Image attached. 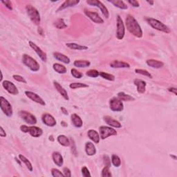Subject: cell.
Masks as SVG:
<instances>
[{
    "mask_svg": "<svg viewBox=\"0 0 177 177\" xmlns=\"http://www.w3.org/2000/svg\"><path fill=\"white\" fill-rule=\"evenodd\" d=\"M111 163L114 166L118 168V167L121 166V160L118 156L116 155V154H113L111 156Z\"/></svg>",
    "mask_w": 177,
    "mask_h": 177,
    "instance_id": "obj_36",
    "label": "cell"
},
{
    "mask_svg": "<svg viewBox=\"0 0 177 177\" xmlns=\"http://www.w3.org/2000/svg\"><path fill=\"white\" fill-rule=\"evenodd\" d=\"M22 62L25 66L30 69V70L33 72L38 71L40 68L38 62L27 54H24L22 56Z\"/></svg>",
    "mask_w": 177,
    "mask_h": 177,
    "instance_id": "obj_3",
    "label": "cell"
},
{
    "mask_svg": "<svg viewBox=\"0 0 177 177\" xmlns=\"http://www.w3.org/2000/svg\"><path fill=\"white\" fill-rule=\"evenodd\" d=\"M19 158L20 159V161L22 162H23V163L25 164V165L26 166V168H28L29 171H31V172L33 171V165H32L31 163L29 161L28 158H26V157H25L24 155H22V154H19Z\"/></svg>",
    "mask_w": 177,
    "mask_h": 177,
    "instance_id": "obj_34",
    "label": "cell"
},
{
    "mask_svg": "<svg viewBox=\"0 0 177 177\" xmlns=\"http://www.w3.org/2000/svg\"><path fill=\"white\" fill-rule=\"evenodd\" d=\"M87 135L91 140L94 142L95 143H98L100 142V135L99 134L96 130L94 129H90L87 132Z\"/></svg>",
    "mask_w": 177,
    "mask_h": 177,
    "instance_id": "obj_26",
    "label": "cell"
},
{
    "mask_svg": "<svg viewBox=\"0 0 177 177\" xmlns=\"http://www.w3.org/2000/svg\"><path fill=\"white\" fill-rule=\"evenodd\" d=\"M63 174H64V176H68V177L71 176V170L68 168H63Z\"/></svg>",
    "mask_w": 177,
    "mask_h": 177,
    "instance_id": "obj_48",
    "label": "cell"
},
{
    "mask_svg": "<svg viewBox=\"0 0 177 177\" xmlns=\"http://www.w3.org/2000/svg\"><path fill=\"white\" fill-rule=\"evenodd\" d=\"M99 132L100 135V138L105 139L111 136L117 135V131L114 128H110V127L107 126H101L99 128Z\"/></svg>",
    "mask_w": 177,
    "mask_h": 177,
    "instance_id": "obj_7",
    "label": "cell"
},
{
    "mask_svg": "<svg viewBox=\"0 0 177 177\" xmlns=\"http://www.w3.org/2000/svg\"><path fill=\"white\" fill-rule=\"evenodd\" d=\"M54 25L56 26L57 29H63L67 27V25L64 23V21L63 19H58L55 22Z\"/></svg>",
    "mask_w": 177,
    "mask_h": 177,
    "instance_id": "obj_35",
    "label": "cell"
},
{
    "mask_svg": "<svg viewBox=\"0 0 177 177\" xmlns=\"http://www.w3.org/2000/svg\"><path fill=\"white\" fill-rule=\"evenodd\" d=\"M82 174H83V176L84 177H88L91 176L87 167H83V168H82Z\"/></svg>",
    "mask_w": 177,
    "mask_h": 177,
    "instance_id": "obj_45",
    "label": "cell"
},
{
    "mask_svg": "<svg viewBox=\"0 0 177 177\" xmlns=\"http://www.w3.org/2000/svg\"><path fill=\"white\" fill-rule=\"evenodd\" d=\"M85 151L88 156H94L96 153V148L91 142H87L85 145Z\"/></svg>",
    "mask_w": 177,
    "mask_h": 177,
    "instance_id": "obj_25",
    "label": "cell"
},
{
    "mask_svg": "<svg viewBox=\"0 0 177 177\" xmlns=\"http://www.w3.org/2000/svg\"><path fill=\"white\" fill-rule=\"evenodd\" d=\"M168 91L169 92H172V93H173L174 95H175V96H176V95H177L176 87H169V88H168Z\"/></svg>",
    "mask_w": 177,
    "mask_h": 177,
    "instance_id": "obj_51",
    "label": "cell"
},
{
    "mask_svg": "<svg viewBox=\"0 0 177 177\" xmlns=\"http://www.w3.org/2000/svg\"><path fill=\"white\" fill-rule=\"evenodd\" d=\"M53 56L58 60L63 62L64 64H69L70 63V59L65 55L62 54L61 53H58V52H55L53 53Z\"/></svg>",
    "mask_w": 177,
    "mask_h": 177,
    "instance_id": "obj_27",
    "label": "cell"
},
{
    "mask_svg": "<svg viewBox=\"0 0 177 177\" xmlns=\"http://www.w3.org/2000/svg\"><path fill=\"white\" fill-rule=\"evenodd\" d=\"M26 11L31 20L36 25H39L40 24L41 18L39 11L31 5H27L26 6Z\"/></svg>",
    "mask_w": 177,
    "mask_h": 177,
    "instance_id": "obj_4",
    "label": "cell"
},
{
    "mask_svg": "<svg viewBox=\"0 0 177 177\" xmlns=\"http://www.w3.org/2000/svg\"><path fill=\"white\" fill-rule=\"evenodd\" d=\"M52 158H53L54 163L56 164L57 166L61 167L63 165L64 163L63 157H62L61 154L58 152V151H54L53 154H52Z\"/></svg>",
    "mask_w": 177,
    "mask_h": 177,
    "instance_id": "obj_20",
    "label": "cell"
},
{
    "mask_svg": "<svg viewBox=\"0 0 177 177\" xmlns=\"http://www.w3.org/2000/svg\"><path fill=\"white\" fill-rule=\"evenodd\" d=\"M110 66L112 68L115 69H125V68H129L130 65L129 64L123 61H119V60H114L110 63Z\"/></svg>",
    "mask_w": 177,
    "mask_h": 177,
    "instance_id": "obj_23",
    "label": "cell"
},
{
    "mask_svg": "<svg viewBox=\"0 0 177 177\" xmlns=\"http://www.w3.org/2000/svg\"><path fill=\"white\" fill-rule=\"evenodd\" d=\"M103 160H104V163L105 164V166H108L110 168L111 166V161L110 159H109V156H107V155L104 156H103Z\"/></svg>",
    "mask_w": 177,
    "mask_h": 177,
    "instance_id": "obj_47",
    "label": "cell"
},
{
    "mask_svg": "<svg viewBox=\"0 0 177 177\" xmlns=\"http://www.w3.org/2000/svg\"><path fill=\"white\" fill-rule=\"evenodd\" d=\"M53 85L54 87L56 88V89L58 91V93L61 95V96L63 97V98L66 100H69V97L68 96V93L65 89L63 88V87H62L60 85V84L58 83V82L54 81L53 82Z\"/></svg>",
    "mask_w": 177,
    "mask_h": 177,
    "instance_id": "obj_17",
    "label": "cell"
},
{
    "mask_svg": "<svg viewBox=\"0 0 177 177\" xmlns=\"http://www.w3.org/2000/svg\"><path fill=\"white\" fill-rule=\"evenodd\" d=\"M2 3L4 4L5 6H6V7L7 9H9V10H11V11H12V3H11V1H9V0H6V1H2Z\"/></svg>",
    "mask_w": 177,
    "mask_h": 177,
    "instance_id": "obj_46",
    "label": "cell"
},
{
    "mask_svg": "<svg viewBox=\"0 0 177 177\" xmlns=\"http://www.w3.org/2000/svg\"><path fill=\"white\" fill-rule=\"evenodd\" d=\"M69 87L72 89H76L80 88H85V87H89V85L81 83H73L69 84Z\"/></svg>",
    "mask_w": 177,
    "mask_h": 177,
    "instance_id": "obj_38",
    "label": "cell"
},
{
    "mask_svg": "<svg viewBox=\"0 0 177 177\" xmlns=\"http://www.w3.org/2000/svg\"><path fill=\"white\" fill-rule=\"evenodd\" d=\"M145 20L148 22V23L152 27L153 29L157 30V31L163 32L165 33H170V29L168 28V26H166L163 22L158 20V19L151 18V17H146Z\"/></svg>",
    "mask_w": 177,
    "mask_h": 177,
    "instance_id": "obj_2",
    "label": "cell"
},
{
    "mask_svg": "<svg viewBox=\"0 0 177 177\" xmlns=\"http://www.w3.org/2000/svg\"><path fill=\"white\" fill-rule=\"evenodd\" d=\"M25 94H26V96L28 97L29 99H31V100L36 102V103H38L42 106L46 105V103L44 102V100L42 99L41 97L39 96V95L34 93V92H32L30 91H25Z\"/></svg>",
    "mask_w": 177,
    "mask_h": 177,
    "instance_id": "obj_14",
    "label": "cell"
},
{
    "mask_svg": "<svg viewBox=\"0 0 177 177\" xmlns=\"http://www.w3.org/2000/svg\"><path fill=\"white\" fill-rule=\"evenodd\" d=\"M66 46L71 49L78 50V51H83V50L88 49V47L87 46L80 45V44H78L76 43H66Z\"/></svg>",
    "mask_w": 177,
    "mask_h": 177,
    "instance_id": "obj_31",
    "label": "cell"
},
{
    "mask_svg": "<svg viewBox=\"0 0 177 177\" xmlns=\"http://www.w3.org/2000/svg\"><path fill=\"white\" fill-rule=\"evenodd\" d=\"M87 3L89 5L93 6H96L100 9V11L103 13V15L106 17V18H109V13L108 11V9H107V7L102 3L101 2L98 1V0H87Z\"/></svg>",
    "mask_w": 177,
    "mask_h": 177,
    "instance_id": "obj_10",
    "label": "cell"
},
{
    "mask_svg": "<svg viewBox=\"0 0 177 177\" xmlns=\"http://www.w3.org/2000/svg\"><path fill=\"white\" fill-rule=\"evenodd\" d=\"M19 116H20V118L24 120V121L26 122V123H28L29 124H36L37 123V119L36 118V116L33 114H31L29 112L22 110L19 112Z\"/></svg>",
    "mask_w": 177,
    "mask_h": 177,
    "instance_id": "obj_8",
    "label": "cell"
},
{
    "mask_svg": "<svg viewBox=\"0 0 177 177\" xmlns=\"http://www.w3.org/2000/svg\"><path fill=\"white\" fill-rule=\"evenodd\" d=\"M20 130L24 133H29L30 135L35 138H38L43 134L42 129L36 126L28 127L26 125H22L20 127Z\"/></svg>",
    "mask_w": 177,
    "mask_h": 177,
    "instance_id": "obj_5",
    "label": "cell"
},
{
    "mask_svg": "<svg viewBox=\"0 0 177 177\" xmlns=\"http://www.w3.org/2000/svg\"><path fill=\"white\" fill-rule=\"evenodd\" d=\"M51 174H52V176H54V177L64 176L63 173L61 172L60 171L58 170V169H56V168L51 169Z\"/></svg>",
    "mask_w": 177,
    "mask_h": 177,
    "instance_id": "obj_43",
    "label": "cell"
},
{
    "mask_svg": "<svg viewBox=\"0 0 177 177\" xmlns=\"http://www.w3.org/2000/svg\"><path fill=\"white\" fill-rule=\"evenodd\" d=\"M84 14L89 17V19H91V21H93L96 24H103L104 20L102 17L99 15L98 12H91L87 11V9H84Z\"/></svg>",
    "mask_w": 177,
    "mask_h": 177,
    "instance_id": "obj_12",
    "label": "cell"
},
{
    "mask_svg": "<svg viewBox=\"0 0 177 177\" xmlns=\"http://www.w3.org/2000/svg\"><path fill=\"white\" fill-rule=\"evenodd\" d=\"M134 83L137 87V91L139 94H144L146 90V83L143 80L136 79L134 80Z\"/></svg>",
    "mask_w": 177,
    "mask_h": 177,
    "instance_id": "obj_19",
    "label": "cell"
},
{
    "mask_svg": "<svg viewBox=\"0 0 177 177\" xmlns=\"http://www.w3.org/2000/svg\"><path fill=\"white\" fill-rule=\"evenodd\" d=\"M42 121L44 124H46L48 127H51V128L56 126V124H57L56 119L50 114H43L42 117Z\"/></svg>",
    "mask_w": 177,
    "mask_h": 177,
    "instance_id": "obj_16",
    "label": "cell"
},
{
    "mask_svg": "<svg viewBox=\"0 0 177 177\" xmlns=\"http://www.w3.org/2000/svg\"><path fill=\"white\" fill-rule=\"evenodd\" d=\"M80 3L79 0H67L62 4L59 7L58 9V11H62V10L69 8V7H73L74 6H76L77 4Z\"/></svg>",
    "mask_w": 177,
    "mask_h": 177,
    "instance_id": "obj_21",
    "label": "cell"
},
{
    "mask_svg": "<svg viewBox=\"0 0 177 177\" xmlns=\"http://www.w3.org/2000/svg\"><path fill=\"white\" fill-rule=\"evenodd\" d=\"M71 73L72 76H73L75 78L80 79V78H81L82 77H83V74L81 72L78 71L76 69H72L71 70Z\"/></svg>",
    "mask_w": 177,
    "mask_h": 177,
    "instance_id": "obj_42",
    "label": "cell"
},
{
    "mask_svg": "<svg viewBox=\"0 0 177 177\" xmlns=\"http://www.w3.org/2000/svg\"><path fill=\"white\" fill-rule=\"evenodd\" d=\"M57 139H58V143L60 144L61 145L64 146V147L70 146V145H71L70 140H69V139L67 138L66 136L60 135Z\"/></svg>",
    "mask_w": 177,
    "mask_h": 177,
    "instance_id": "obj_29",
    "label": "cell"
},
{
    "mask_svg": "<svg viewBox=\"0 0 177 177\" xmlns=\"http://www.w3.org/2000/svg\"><path fill=\"white\" fill-rule=\"evenodd\" d=\"M101 176L103 177H111L112 176V174L111 173L110 170H109V167L105 166L102 170Z\"/></svg>",
    "mask_w": 177,
    "mask_h": 177,
    "instance_id": "obj_41",
    "label": "cell"
},
{
    "mask_svg": "<svg viewBox=\"0 0 177 177\" xmlns=\"http://www.w3.org/2000/svg\"><path fill=\"white\" fill-rule=\"evenodd\" d=\"M147 2H148V4H151V5H153L154 4V2L153 1H147Z\"/></svg>",
    "mask_w": 177,
    "mask_h": 177,
    "instance_id": "obj_53",
    "label": "cell"
},
{
    "mask_svg": "<svg viewBox=\"0 0 177 177\" xmlns=\"http://www.w3.org/2000/svg\"><path fill=\"white\" fill-rule=\"evenodd\" d=\"M62 125H64V126H67V124H64V121L62 122Z\"/></svg>",
    "mask_w": 177,
    "mask_h": 177,
    "instance_id": "obj_54",
    "label": "cell"
},
{
    "mask_svg": "<svg viewBox=\"0 0 177 177\" xmlns=\"http://www.w3.org/2000/svg\"><path fill=\"white\" fill-rule=\"evenodd\" d=\"M109 108L113 111H122L124 109L123 102L118 98H112L109 100Z\"/></svg>",
    "mask_w": 177,
    "mask_h": 177,
    "instance_id": "obj_9",
    "label": "cell"
},
{
    "mask_svg": "<svg viewBox=\"0 0 177 177\" xmlns=\"http://www.w3.org/2000/svg\"><path fill=\"white\" fill-rule=\"evenodd\" d=\"M100 76L103 78L107 80H109V81L115 80V76H114V75L110 74V73H105V72L101 71V72H100Z\"/></svg>",
    "mask_w": 177,
    "mask_h": 177,
    "instance_id": "obj_37",
    "label": "cell"
},
{
    "mask_svg": "<svg viewBox=\"0 0 177 177\" xmlns=\"http://www.w3.org/2000/svg\"><path fill=\"white\" fill-rule=\"evenodd\" d=\"M135 72L136 73L143 75V76L148 77V78H152V76H151V74L147 70H145V69H135Z\"/></svg>",
    "mask_w": 177,
    "mask_h": 177,
    "instance_id": "obj_39",
    "label": "cell"
},
{
    "mask_svg": "<svg viewBox=\"0 0 177 177\" xmlns=\"http://www.w3.org/2000/svg\"><path fill=\"white\" fill-rule=\"evenodd\" d=\"M29 46L34 50V51L36 52V53L37 54V56L39 57V58H40L43 62H46L47 56L46 53H44V52L42 51V50L39 48V47L37 46L36 44H35L34 42H33L32 41H29Z\"/></svg>",
    "mask_w": 177,
    "mask_h": 177,
    "instance_id": "obj_15",
    "label": "cell"
},
{
    "mask_svg": "<svg viewBox=\"0 0 177 177\" xmlns=\"http://www.w3.org/2000/svg\"><path fill=\"white\" fill-rule=\"evenodd\" d=\"M146 64H148L149 66H150L151 68L154 69H161V67H163L164 65L163 62L154 59L148 60L146 61Z\"/></svg>",
    "mask_w": 177,
    "mask_h": 177,
    "instance_id": "obj_24",
    "label": "cell"
},
{
    "mask_svg": "<svg viewBox=\"0 0 177 177\" xmlns=\"http://www.w3.org/2000/svg\"><path fill=\"white\" fill-rule=\"evenodd\" d=\"M53 68L56 72L60 74H64L66 73L67 69L65 66L59 63H55L53 65Z\"/></svg>",
    "mask_w": 177,
    "mask_h": 177,
    "instance_id": "obj_30",
    "label": "cell"
},
{
    "mask_svg": "<svg viewBox=\"0 0 177 177\" xmlns=\"http://www.w3.org/2000/svg\"><path fill=\"white\" fill-rule=\"evenodd\" d=\"M0 136L1 137H6V131L4 130V129L2 127H0Z\"/></svg>",
    "mask_w": 177,
    "mask_h": 177,
    "instance_id": "obj_50",
    "label": "cell"
},
{
    "mask_svg": "<svg viewBox=\"0 0 177 177\" xmlns=\"http://www.w3.org/2000/svg\"><path fill=\"white\" fill-rule=\"evenodd\" d=\"M171 156H172V157H173V158H174V159H176V156H174V155H173V154H172V155H171Z\"/></svg>",
    "mask_w": 177,
    "mask_h": 177,
    "instance_id": "obj_55",
    "label": "cell"
},
{
    "mask_svg": "<svg viewBox=\"0 0 177 177\" xmlns=\"http://www.w3.org/2000/svg\"><path fill=\"white\" fill-rule=\"evenodd\" d=\"M71 120L72 123H73V125L77 128H82V126L83 125V122L82 121L80 117L78 114H72L71 116Z\"/></svg>",
    "mask_w": 177,
    "mask_h": 177,
    "instance_id": "obj_22",
    "label": "cell"
},
{
    "mask_svg": "<svg viewBox=\"0 0 177 177\" xmlns=\"http://www.w3.org/2000/svg\"><path fill=\"white\" fill-rule=\"evenodd\" d=\"M12 78H13L15 80L19 82V83H25V84L26 83V80L24 79V77L19 76V75H13Z\"/></svg>",
    "mask_w": 177,
    "mask_h": 177,
    "instance_id": "obj_44",
    "label": "cell"
},
{
    "mask_svg": "<svg viewBox=\"0 0 177 177\" xmlns=\"http://www.w3.org/2000/svg\"><path fill=\"white\" fill-rule=\"evenodd\" d=\"M108 2H110L112 4H114V6L120 9L126 10L128 9V6H127V4L123 1H121V0H111V1Z\"/></svg>",
    "mask_w": 177,
    "mask_h": 177,
    "instance_id": "obj_28",
    "label": "cell"
},
{
    "mask_svg": "<svg viewBox=\"0 0 177 177\" xmlns=\"http://www.w3.org/2000/svg\"><path fill=\"white\" fill-rule=\"evenodd\" d=\"M125 25L129 33L138 38L143 37V31L138 22L131 15H128L125 19Z\"/></svg>",
    "mask_w": 177,
    "mask_h": 177,
    "instance_id": "obj_1",
    "label": "cell"
},
{
    "mask_svg": "<svg viewBox=\"0 0 177 177\" xmlns=\"http://www.w3.org/2000/svg\"><path fill=\"white\" fill-rule=\"evenodd\" d=\"M118 98L121 101H133L135 100V98H133V97L128 94H124V92H119L118 94Z\"/></svg>",
    "mask_w": 177,
    "mask_h": 177,
    "instance_id": "obj_33",
    "label": "cell"
},
{
    "mask_svg": "<svg viewBox=\"0 0 177 177\" xmlns=\"http://www.w3.org/2000/svg\"><path fill=\"white\" fill-rule=\"evenodd\" d=\"M61 111L62 113H63L64 114H65V115H68V111H67L66 109L64 108V107H61Z\"/></svg>",
    "mask_w": 177,
    "mask_h": 177,
    "instance_id": "obj_52",
    "label": "cell"
},
{
    "mask_svg": "<svg viewBox=\"0 0 177 177\" xmlns=\"http://www.w3.org/2000/svg\"><path fill=\"white\" fill-rule=\"evenodd\" d=\"M86 74L87 76L91 77V78H97L100 76V72L96 69H91V70L87 71Z\"/></svg>",
    "mask_w": 177,
    "mask_h": 177,
    "instance_id": "obj_40",
    "label": "cell"
},
{
    "mask_svg": "<svg viewBox=\"0 0 177 177\" xmlns=\"http://www.w3.org/2000/svg\"><path fill=\"white\" fill-rule=\"evenodd\" d=\"M74 66L78 68H86L90 66L91 62L88 60H76L74 62Z\"/></svg>",
    "mask_w": 177,
    "mask_h": 177,
    "instance_id": "obj_32",
    "label": "cell"
},
{
    "mask_svg": "<svg viewBox=\"0 0 177 177\" xmlns=\"http://www.w3.org/2000/svg\"><path fill=\"white\" fill-rule=\"evenodd\" d=\"M104 121L106 122V123L109 125L110 127H112V128H122V124H121L120 122H118L116 120L114 119L111 117L109 116H106L104 117Z\"/></svg>",
    "mask_w": 177,
    "mask_h": 177,
    "instance_id": "obj_18",
    "label": "cell"
},
{
    "mask_svg": "<svg viewBox=\"0 0 177 177\" xmlns=\"http://www.w3.org/2000/svg\"><path fill=\"white\" fill-rule=\"evenodd\" d=\"M128 3L129 4H131L132 6H134V7H136V8H138V7L140 6V4H139L138 3V2H137V1H134V0H133V1H128Z\"/></svg>",
    "mask_w": 177,
    "mask_h": 177,
    "instance_id": "obj_49",
    "label": "cell"
},
{
    "mask_svg": "<svg viewBox=\"0 0 177 177\" xmlns=\"http://www.w3.org/2000/svg\"><path fill=\"white\" fill-rule=\"evenodd\" d=\"M2 86L6 90L9 92V94L12 95H17L19 94V91L17 89V87L12 83L9 80H4L2 82Z\"/></svg>",
    "mask_w": 177,
    "mask_h": 177,
    "instance_id": "obj_13",
    "label": "cell"
},
{
    "mask_svg": "<svg viewBox=\"0 0 177 177\" xmlns=\"http://www.w3.org/2000/svg\"><path fill=\"white\" fill-rule=\"evenodd\" d=\"M125 34V29L123 24V19L120 15L117 16V30H116V37L118 39L124 38Z\"/></svg>",
    "mask_w": 177,
    "mask_h": 177,
    "instance_id": "obj_11",
    "label": "cell"
},
{
    "mask_svg": "<svg viewBox=\"0 0 177 177\" xmlns=\"http://www.w3.org/2000/svg\"><path fill=\"white\" fill-rule=\"evenodd\" d=\"M0 107L2 111L6 116L11 117L12 116V107L11 104L3 96L0 97Z\"/></svg>",
    "mask_w": 177,
    "mask_h": 177,
    "instance_id": "obj_6",
    "label": "cell"
}]
</instances>
